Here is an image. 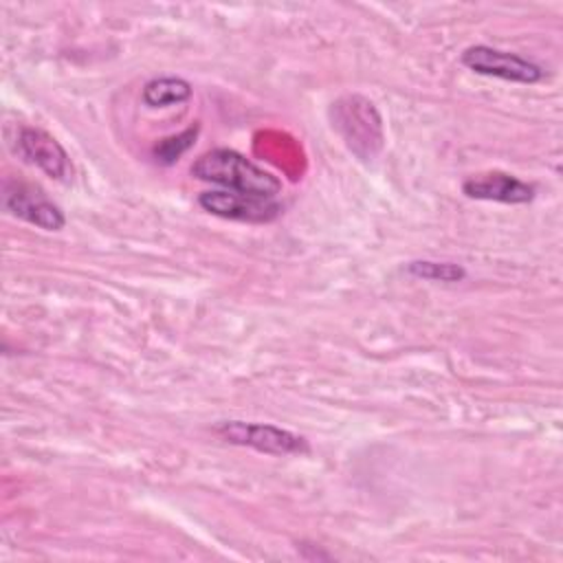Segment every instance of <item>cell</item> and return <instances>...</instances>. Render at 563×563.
Listing matches in <instances>:
<instances>
[{
    "mask_svg": "<svg viewBox=\"0 0 563 563\" xmlns=\"http://www.w3.org/2000/svg\"><path fill=\"white\" fill-rule=\"evenodd\" d=\"M2 207L44 231H62L66 224L64 211L40 189L20 180H4L2 185Z\"/></svg>",
    "mask_w": 563,
    "mask_h": 563,
    "instance_id": "cell-5",
    "label": "cell"
},
{
    "mask_svg": "<svg viewBox=\"0 0 563 563\" xmlns=\"http://www.w3.org/2000/svg\"><path fill=\"white\" fill-rule=\"evenodd\" d=\"M191 97V84L183 77H154L143 86L141 99L147 108H167Z\"/></svg>",
    "mask_w": 563,
    "mask_h": 563,
    "instance_id": "cell-9",
    "label": "cell"
},
{
    "mask_svg": "<svg viewBox=\"0 0 563 563\" xmlns=\"http://www.w3.org/2000/svg\"><path fill=\"white\" fill-rule=\"evenodd\" d=\"M462 194L473 200H493L504 205H526L534 200L537 187L532 183L519 180L506 172H486L471 176L462 183Z\"/></svg>",
    "mask_w": 563,
    "mask_h": 563,
    "instance_id": "cell-7",
    "label": "cell"
},
{
    "mask_svg": "<svg viewBox=\"0 0 563 563\" xmlns=\"http://www.w3.org/2000/svg\"><path fill=\"white\" fill-rule=\"evenodd\" d=\"M198 205L218 218L264 224L273 222L282 213V205L275 198H260L229 189H211L198 196Z\"/></svg>",
    "mask_w": 563,
    "mask_h": 563,
    "instance_id": "cell-6",
    "label": "cell"
},
{
    "mask_svg": "<svg viewBox=\"0 0 563 563\" xmlns=\"http://www.w3.org/2000/svg\"><path fill=\"white\" fill-rule=\"evenodd\" d=\"M18 147L29 163L40 167L53 180H68L73 172L70 158L59 141L53 139L48 132L40 128H22L18 136Z\"/></svg>",
    "mask_w": 563,
    "mask_h": 563,
    "instance_id": "cell-8",
    "label": "cell"
},
{
    "mask_svg": "<svg viewBox=\"0 0 563 563\" xmlns=\"http://www.w3.org/2000/svg\"><path fill=\"white\" fill-rule=\"evenodd\" d=\"M407 273L418 279L427 282H462L466 277V271L462 264L455 262H435V260H413L407 264Z\"/></svg>",
    "mask_w": 563,
    "mask_h": 563,
    "instance_id": "cell-10",
    "label": "cell"
},
{
    "mask_svg": "<svg viewBox=\"0 0 563 563\" xmlns=\"http://www.w3.org/2000/svg\"><path fill=\"white\" fill-rule=\"evenodd\" d=\"M224 442L251 446L268 455H303L310 451V444L303 435L288 429L266 424V422H244V420H224L213 429Z\"/></svg>",
    "mask_w": 563,
    "mask_h": 563,
    "instance_id": "cell-3",
    "label": "cell"
},
{
    "mask_svg": "<svg viewBox=\"0 0 563 563\" xmlns=\"http://www.w3.org/2000/svg\"><path fill=\"white\" fill-rule=\"evenodd\" d=\"M462 64L477 75L497 77V79L517 81V84H537L545 77V70L539 64H534L517 53L499 51V48H493L486 44L468 46L462 53Z\"/></svg>",
    "mask_w": 563,
    "mask_h": 563,
    "instance_id": "cell-4",
    "label": "cell"
},
{
    "mask_svg": "<svg viewBox=\"0 0 563 563\" xmlns=\"http://www.w3.org/2000/svg\"><path fill=\"white\" fill-rule=\"evenodd\" d=\"M332 125L345 145L363 161H372L383 147V119L376 106L361 95H345L332 103Z\"/></svg>",
    "mask_w": 563,
    "mask_h": 563,
    "instance_id": "cell-2",
    "label": "cell"
},
{
    "mask_svg": "<svg viewBox=\"0 0 563 563\" xmlns=\"http://www.w3.org/2000/svg\"><path fill=\"white\" fill-rule=\"evenodd\" d=\"M198 132H200V125L196 123V125H189L187 130H183V132H178V134H172V136L161 139V141L154 145V150H152L156 163H161V165H174V163L196 143Z\"/></svg>",
    "mask_w": 563,
    "mask_h": 563,
    "instance_id": "cell-11",
    "label": "cell"
},
{
    "mask_svg": "<svg viewBox=\"0 0 563 563\" xmlns=\"http://www.w3.org/2000/svg\"><path fill=\"white\" fill-rule=\"evenodd\" d=\"M191 176L229 191L260 198H275L282 191V180L277 176L229 147H216L200 154L191 165Z\"/></svg>",
    "mask_w": 563,
    "mask_h": 563,
    "instance_id": "cell-1",
    "label": "cell"
}]
</instances>
